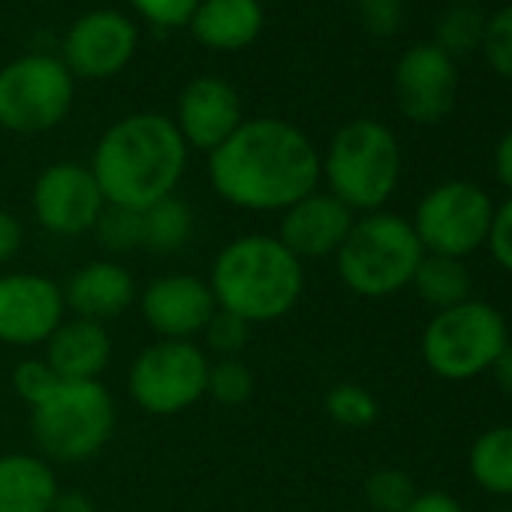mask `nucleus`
I'll return each instance as SVG.
<instances>
[{"mask_svg":"<svg viewBox=\"0 0 512 512\" xmlns=\"http://www.w3.org/2000/svg\"><path fill=\"white\" fill-rule=\"evenodd\" d=\"M320 154L290 121H244L220 148L208 154L211 190L232 208L269 214L287 211L317 190Z\"/></svg>","mask_w":512,"mask_h":512,"instance_id":"nucleus-1","label":"nucleus"},{"mask_svg":"<svg viewBox=\"0 0 512 512\" xmlns=\"http://www.w3.org/2000/svg\"><path fill=\"white\" fill-rule=\"evenodd\" d=\"M190 148L172 118L136 112L115 121L97 142L91 172L109 205L145 211L175 193Z\"/></svg>","mask_w":512,"mask_h":512,"instance_id":"nucleus-2","label":"nucleus"},{"mask_svg":"<svg viewBox=\"0 0 512 512\" xmlns=\"http://www.w3.org/2000/svg\"><path fill=\"white\" fill-rule=\"evenodd\" d=\"M205 281L220 311L250 326L278 323L293 314L305 296V263L278 241V235L247 232L217 250Z\"/></svg>","mask_w":512,"mask_h":512,"instance_id":"nucleus-3","label":"nucleus"},{"mask_svg":"<svg viewBox=\"0 0 512 512\" xmlns=\"http://www.w3.org/2000/svg\"><path fill=\"white\" fill-rule=\"evenodd\" d=\"M422 256L425 250L407 217L371 211L356 217L347 241L335 253V269L353 296L389 299L410 287Z\"/></svg>","mask_w":512,"mask_h":512,"instance_id":"nucleus-4","label":"nucleus"},{"mask_svg":"<svg viewBox=\"0 0 512 512\" xmlns=\"http://www.w3.org/2000/svg\"><path fill=\"white\" fill-rule=\"evenodd\" d=\"M320 172L329 193L353 214L383 211L401 181V145L386 124L356 118L332 136Z\"/></svg>","mask_w":512,"mask_h":512,"instance_id":"nucleus-5","label":"nucleus"},{"mask_svg":"<svg viewBox=\"0 0 512 512\" xmlns=\"http://www.w3.org/2000/svg\"><path fill=\"white\" fill-rule=\"evenodd\" d=\"M118 425L115 395L103 380H61L31 410V434L49 464H82L112 440Z\"/></svg>","mask_w":512,"mask_h":512,"instance_id":"nucleus-6","label":"nucleus"},{"mask_svg":"<svg viewBox=\"0 0 512 512\" xmlns=\"http://www.w3.org/2000/svg\"><path fill=\"white\" fill-rule=\"evenodd\" d=\"M506 344L509 326L503 314L488 302L467 299L428 320L422 332V359L440 380L464 383L488 374Z\"/></svg>","mask_w":512,"mask_h":512,"instance_id":"nucleus-7","label":"nucleus"},{"mask_svg":"<svg viewBox=\"0 0 512 512\" xmlns=\"http://www.w3.org/2000/svg\"><path fill=\"white\" fill-rule=\"evenodd\" d=\"M76 82L61 58L25 55L0 70V127L37 136L55 130L73 109Z\"/></svg>","mask_w":512,"mask_h":512,"instance_id":"nucleus-8","label":"nucleus"},{"mask_svg":"<svg viewBox=\"0 0 512 512\" xmlns=\"http://www.w3.org/2000/svg\"><path fill=\"white\" fill-rule=\"evenodd\" d=\"M208 353L196 341H154L130 362L127 392L151 416H175L205 398Z\"/></svg>","mask_w":512,"mask_h":512,"instance_id":"nucleus-9","label":"nucleus"},{"mask_svg":"<svg viewBox=\"0 0 512 512\" xmlns=\"http://www.w3.org/2000/svg\"><path fill=\"white\" fill-rule=\"evenodd\" d=\"M491 196L473 181H446L428 190L413 211V232L425 253L467 260L485 247L494 220Z\"/></svg>","mask_w":512,"mask_h":512,"instance_id":"nucleus-10","label":"nucleus"},{"mask_svg":"<svg viewBox=\"0 0 512 512\" xmlns=\"http://www.w3.org/2000/svg\"><path fill=\"white\" fill-rule=\"evenodd\" d=\"M31 208L37 223L58 238H79L94 232L106 196L91 172L82 163H52L40 172L31 193Z\"/></svg>","mask_w":512,"mask_h":512,"instance_id":"nucleus-11","label":"nucleus"},{"mask_svg":"<svg viewBox=\"0 0 512 512\" xmlns=\"http://www.w3.org/2000/svg\"><path fill=\"white\" fill-rule=\"evenodd\" d=\"M67 320L64 287L40 272H0V344L40 347Z\"/></svg>","mask_w":512,"mask_h":512,"instance_id":"nucleus-12","label":"nucleus"},{"mask_svg":"<svg viewBox=\"0 0 512 512\" xmlns=\"http://www.w3.org/2000/svg\"><path fill=\"white\" fill-rule=\"evenodd\" d=\"M136 305L142 323L160 341H196L217 311L208 281L184 272L151 278L145 287H139Z\"/></svg>","mask_w":512,"mask_h":512,"instance_id":"nucleus-13","label":"nucleus"},{"mask_svg":"<svg viewBox=\"0 0 512 512\" xmlns=\"http://www.w3.org/2000/svg\"><path fill=\"white\" fill-rule=\"evenodd\" d=\"M136 25L118 10H94L73 22L64 37V67L82 79L118 76L136 55Z\"/></svg>","mask_w":512,"mask_h":512,"instance_id":"nucleus-14","label":"nucleus"},{"mask_svg":"<svg viewBox=\"0 0 512 512\" xmlns=\"http://www.w3.org/2000/svg\"><path fill=\"white\" fill-rule=\"evenodd\" d=\"M458 73L452 58L428 46H413L395 67V103L413 124H437L455 106Z\"/></svg>","mask_w":512,"mask_h":512,"instance_id":"nucleus-15","label":"nucleus"},{"mask_svg":"<svg viewBox=\"0 0 512 512\" xmlns=\"http://www.w3.org/2000/svg\"><path fill=\"white\" fill-rule=\"evenodd\" d=\"M356 214L335 199L329 190H314L287 211H281L278 241L299 260H335V253L347 241Z\"/></svg>","mask_w":512,"mask_h":512,"instance_id":"nucleus-16","label":"nucleus"},{"mask_svg":"<svg viewBox=\"0 0 512 512\" xmlns=\"http://www.w3.org/2000/svg\"><path fill=\"white\" fill-rule=\"evenodd\" d=\"M244 124L238 91L217 76L193 79L178 100L175 127L187 148L211 154Z\"/></svg>","mask_w":512,"mask_h":512,"instance_id":"nucleus-17","label":"nucleus"},{"mask_svg":"<svg viewBox=\"0 0 512 512\" xmlns=\"http://www.w3.org/2000/svg\"><path fill=\"white\" fill-rule=\"evenodd\" d=\"M139 299V284L118 260H91L64 287V305L70 317L91 320V323H109L118 320L124 311H130Z\"/></svg>","mask_w":512,"mask_h":512,"instance_id":"nucleus-18","label":"nucleus"},{"mask_svg":"<svg viewBox=\"0 0 512 512\" xmlns=\"http://www.w3.org/2000/svg\"><path fill=\"white\" fill-rule=\"evenodd\" d=\"M58 380H100L112 362V335L103 323L70 317L43 344Z\"/></svg>","mask_w":512,"mask_h":512,"instance_id":"nucleus-19","label":"nucleus"},{"mask_svg":"<svg viewBox=\"0 0 512 512\" xmlns=\"http://www.w3.org/2000/svg\"><path fill=\"white\" fill-rule=\"evenodd\" d=\"M263 22L260 0H199L187 28L205 49L238 52L260 37Z\"/></svg>","mask_w":512,"mask_h":512,"instance_id":"nucleus-20","label":"nucleus"},{"mask_svg":"<svg viewBox=\"0 0 512 512\" xmlns=\"http://www.w3.org/2000/svg\"><path fill=\"white\" fill-rule=\"evenodd\" d=\"M58 488L55 467L43 455H0V512H49Z\"/></svg>","mask_w":512,"mask_h":512,"instance_id":"nucleus-21","label":"nucleus"},{"mask_svg":"<svg viewBox=\"0 0 512 512\" xmlns=\"http://www.w3.org/2000/svg\"><path fill=\"white\" fill-rule=\"evenodd\" d=\"M410 287H413L416 299L425 302L428 308H434V314H437V311L467 302L473 293V278H470V269L464 260L425 253Z\"/></svg>","mask_w":512,"mask_h":512,"instance_id":"nucleus-22","label":"nucleus"},{"mask_svg":"<svg viewBox=\"0 0 512 512\" xmlns=\"http://www.w3.org/2000/svg\"><path fill=\"white\" fill-rule=\"evenodd\" d=\"M473 482L494 497H512V425L482 431L467 458Z\"/></svg>","mask_w":512,"mask_h":512,"instance_id":"nucleus-23","label":"nucleus"},{"mask_svg":"<svg viewBox=\"0 0 512 512\" xmlns=\"http://www.w3.org/2000/svg\"><path fill=\"white\" fill-rule=\"evenodd\" d=\"M196 232V217L184 199L175 193L148 205L142 211V250L154 256L181 253Z\"/></svg>","mask_w":512,"mask_h":512,"instance_id":"nucleus-24","label":"nucleus"},{"mask_svg":"<svg viewBox=\"0 0 512 512\" xmlns=\"http://www.w3.org/2000/svg\"><path fill=\"white\" fill-rule=\"evenodd\" d=\"M91 235L97 238L100 250L106 253V260H118V256L142 250V211L106 202Z\"/></svg>","mask_w":512,"mask_h":512,"instance_id":"nucleus-25","label":"nucleus"},{"mask_svg":"<svg viewBox=\"0 0 512 512\" xmlns=\"http://www.w3.org/2000/svg\"><path fill=\"white\" fill-rule=\"evenodd\" d=\"M326 413L335 425L344 428H368L380 416L377 398L359 383H338L326 392Z\"/></svg>","mask_w":512,"mask_h":512,"instance_id":"nucleus-26","label":"nucleus"},{"mask_svg":"<svg viewBox=\"0 0 512 512\" xmlns=\"http://www.w3.org/2000/svg\"><path fill=\"white\" fill-rule=\"evenodd\" d=\"M482 31H485V22H482V13L476 7H467V4H458L452 10H446L437 22V49H443L449 58L452 55H464L470 52L473 46L482 43Z\"/></svg>","mask_w":512,"mask_h":512,"instance_id":"nucleus-27","label":"nucleus"},{"mask_svg":"<svg viewBox=\"0 0 512 512\" xmlns=\"http://www.w3.org/2000/svg\"><path fill=\"white\" fill-rule=\"evenodd\" d=\"M416 494L413 476L398 467H380L365 479V503L374 512H404Z\"/></svg>","mask_w":512,"mask_h":512,"instance_id":"nucleus-28","label":"nucleus"},{"mask_svg":"<svg viewBox=\"0 0 512 512\" xmlns=\"http://www.w3.org/2000/svg\"><path fill=\"white\" fill-rule=\"evenodd\" d=\"M250 395H253V371L241 359H214L208 365L205 398L223 407H238L250 401Z\"/></svg>","mask_w":512,"mask_h":512,"instance_id":"nucleus-29","label":"nucleus"},{"mask_svg":"<svg viewBox=\"0 0 512 512\" xmlns=\"http://www.w3.org/2000/svg\"><path fill=\"white\" fill-rule=\"evenodd\" d=\"M250 323H244L241 317L229 314V311H214V317L208 320V326L202 329V350L214 353L217 359H241L244 347L250 344Z\"/></svg>","mask_w":512,"mask_h":512,"instance_id":"nucleus-30","label":"nucleus"},{"mask_svg":"<svg viewBox=\"0 0 512 512\" xmlns=\"http://www.w3.org/2000/svg\"><path fill=\"white\" fill-rule=\"evenodd\" d=\"M482 52L494 73L512 82V4L494 13L482 31Z\"/></svg>","mask_w":512,"mask_h":512,"instance_id":"nucleus-31","label":"nucleus"},{"mask_svg":"<svg viewBox=\"0 0 512 512\" xmlns=\"http://www.w3.org/2000/svg\"><path fill=\"white\" fill-rule=\"evenodd\" d=\"M58 383H61L58 374L49 368V362H46L43 356L22 359V362L16 365V371H13V389H16V395H19L31 410H34L37 404H43V401L55 392Z\"/></svg>","mask_w":512,"mask_h":512,"instance_id":"nucleus-32","label":"nucleus"},{"mask_svg":"<svg viewBox=\"0 0 512 512\" xmlns=\"http://www.w3.org/2000/svg\"><path fill=\"white\" fill-rule=\"evenodd\" d=\"M133 10L157 28H187L199 0H130Z\"/></svg>","mask_w":512,"mask_h":512,"instance_id":"nucleus-33","label":"nucleus"},{"mask_svg":"<svg viewBox=\"0 0 512 512\" xmlns=\"http://www.w3.org/2000/svg\"><path fill=\"white\" fill-rule=\"evenodd\" d=\"M356 7H359V19L368 34L383 37V40L398 34L401 13H404L401 0H356Z\"/></svg>","mask_w":512,"mask_h":512,"instance_id":"nucleus-34","label":"nucleus"},{"mask_svg":"<svg viewBox=\"0 0 512 512\" xmlns=\"http://www.w3.org/2000/svg\"><path fill=\"white\" fill-rule=\"evenodd\" d=\"M491 260L512 275V196L494 208V220L488 229V241H485Z\"/></svg>","mask_w":512,"mask_h":512,"instance_id":"nucleus-35","label":"nucleus"},{"mask_svg":"<svg viewBox=\"0 0 512 512\" xmlns=\"http://www.w3.org/2000/svg\"><path fill=\"white\" fill-rule=\"evenodd\" d=\"M22 244H25V226H22V220L13 211L0 208V269L10 266L16 260Z\"/></svg>","mask_w":512,"mask_h":512,"instance_id":"nucleus-36","label":"nucleus"},{"mask_svg":"<svg viewBox=\"0 0 512 512\" xmlns=\"http://www.w3.org/2000/svg\"><path fill=\"white\" fill-rule=\"evenodd\" d=\"M404 512H467V509L461 506V500H455L446 491H419Z\"/></svg>","mask_w":512,"mask_h":512,"instance_id":"nucleus-37","label":"nucleus"},{"mask_svg":"<svg viewBox=\"0 0 512 512\" xmlns=\"http://www.w3.org/2000/svg\"><path fill=\"white\" fill-rule=\"evenodd\" d=\"M49 512H100V509H97V503L85 491H79V488H58Z\"/></svg>","mask_w":512,"mask_h":512,"instance_id":"nucleus-38","label":"nucleus"},{"mask_svg":"<svg viewBox=\"0 0 512 512\" xmlns=\"http://www.w3.org/2000/svg\"><path fill=\"white\" fill-rule=\"evenodd\" d=\"M494 172H497V181L509 190L512 196V130L497 142V151H494Z\"/></svg>","mask_w":512,"mask_h":512,"instance_id":"nucleus-39","label":"nucleus"},{"mask_svg":"<svg viewBox=\"0 0 512 512\" xmlns=\"http://www.w3.org/2000/svg\"><path fill=\"white\" fill-rule=\"evenodd\" d=\"M491 374H494V383L512 398V341L503 347V353H500L497 362L491 365Z\"/></svg>","mask_w":512,"mask_h":512,"instance_id":"nucleus-40","label":"nucleus"},{"mask_svg":"<svg viewBox=\"0 0 512 512\" xmlns=\"http://www.w3.org/2000/svg\"><path fill=\"white\" fill-rule=\"evenodd\" d=\"M494 512H512V509H494Z\"/></svg>","mask_w":512,"mask_h":512,"instance_id":"nucleus-41","label":"nucleus"},{"mask_svg":"<svg viewBox=\"0 0 512 512\" xmlns=\"http://www.w3.org/2000/svg\"><path fill=\"white\" fill-rule=\"evenodd\" d=\"M121 512H130V509H121Z\"/></svg>","mask_w":512,"mask_h":512,"instance_id":"nucleus-42","label":"nucleus"}]
</instances>
